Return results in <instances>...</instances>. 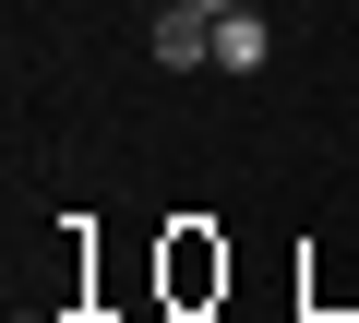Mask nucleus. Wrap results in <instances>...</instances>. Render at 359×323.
<instances>
[{
  "label": "nucleus",
  "instance_id": "f257e3e1",
  "mask_svg": "<svg viewBox=\"0 0 359 323\" xmlns=\"http://www.w3.org/2000/svg\"><path fill=\"white\" fill-rule=\"evenodd\" d=\"M144 48H156L168 72H204V60H216V13H192V0H168V13L144 25Z\"/></svg>",
  "mask_w": 359,
  "mask_h": 323
},
{
  "label": "nucleus",
  "instance_id": "f03ea898",
  "mask_svg": "<svg viewBox=\"0 0 359 323\" xmlns=\"http://www.w3.org/2000/svg\"><path fill=\"white\" fill-rule=\"evenodd\" d=\"M276 60V25L252 13V0H240V13H216V72H264Z\"/></svg>",
  "mask_w": 359,
  "mask_h": 323
},
{
  "label": "nucleus",
  "instance_id": "7ed1b4c3",
  "mask_svg": "<svg viewBox=\"0 0 359 323\" xmlns=\"http://www.w3.org/2000/svg\"><path fill=\"white\" fill-rule=\"evenodd\" d=\"M192 13H240V0H192Z\"/></svg>",
  "mask_w": 359,
  "mask_h": 323
}]
</instances>
